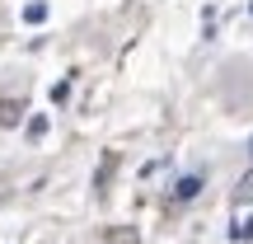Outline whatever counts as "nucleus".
Masks as SVG:
<instances>
[{"label":"nucleus","instance_id":"nucleus-1","mask_svg":"<svg viewBox=\"0 0 253 244\" xmlns=\"http://www.w3.org/2000/svg\"><path fill=\"white\" fill-rule=\"evenodd\" d=\"M202 193V174H183L178 183H173V202H192Z\"/></svg>","mask_w":253,"mask_h":244},{"label":"nucleus","instance_id":"nucleus-2","mask_svg":"<svg viewBox=\"0 0 253 244\" xmlns=\"http://www.w3.org/2000/svg\"><path fill=\"white\" fill-rule=\"evenodd\" d=\"M230 240H235V244H244V240H253V216H239L235 226H230Z\"/></svg>","mask_w":253,"mask_h":244},{"label":"nucleus","instance_id":"nucleus-3","mask_svg":"<svg viewBox=\"0 0 253 244\" xmlns=\"http://www.w3.org/2000/svg\"><path fill=\"white\" fill-rule=\"evenodd\" d=\"M42 19H47V5H42V0L24 5V24H42Z\"/></svg>","mask_w":253,"mask_h":244},{"label":"nucleus","instance_id":"nucleus-4","mask_svg":"<svg viewBox=\"0 0 253 244\" xmlns=\"http://www.w3.org/2000/svg\"><path fill=\"white\" fill-rule=\"evenodd\" d=\"M42 136H47V118H42V113H38V118L28 122V141H42Z\"/></svg>","mask_w":253,"mask_h":244},{"label":"nucleus","instance_id":"nucleus-5","mask_svg":"<svg viewBox=\"0 0 253 244\" xmlns=\"http://www.w3.org/2000/svg\"><path fill=\"white\" fill-rule=\"evenodd\" d=\"M66 99H71V80H56L52 85V103H66Z\"/></svg>","mask_w":253,"mask_h":244},{"label":"nucleus","instance_id":"nucleus-6","mask_svg":"<svg viewBox=\"0 0 253 244\" xmlns=\"http://www.w3.org/2000/svg\"><path fill=\"white\" fill-rule=\"evenodd\" d=\"M244 197H253V179H244V183H239V202H244Z\"/></svg>","mask_w":253,"mask_h":244},{"label":"nucleus","instance_id":"nucleus-7","mask_svg":"<svg viewBox=\"0 0 253 244\" xmlns=\"http://www.w3.org/2000/svg\"><path fill=\"white\" fill-rule=\"evenodd\" d=\"M249 9H253V0H249Z\"/></svg>","mask_w":253,"mask_h":244},{"label":"nucleus","instance_id":"nucleus-8","mask_svg":"<svg viewBox=\"0 0 253 244\" xmlns=\"http://www.w3.org/2000/svg\"><path fill=\"white\" fill-rule=\"evenodd\" d=\"M249 150H253V146H249Z\"/></svg>","mask_w":253,"mask_h":244}]
</instances>
